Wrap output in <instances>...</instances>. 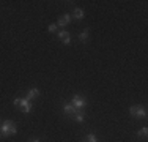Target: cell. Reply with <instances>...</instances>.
<instances>
[{"instance_id":"obj_15","label":"cell","mask_w":148,"mask_h":142,"mask_svg":"<svg viewBox=\"0 0 148 142\" xmlns=\"http://www.w3.org/2000/svg\"><path fill=\"white\" fill-rule=\"evenodd\" d=\"M13 104H14L16 108H19V104H21V98H16L14 101H13Z\"/></svg>"},{"instance_id":"obj_10","label":"cell","mask_w":148,"mask_h":142,"mask_svg":"<svg viewBox=\"0 0 148 142\" xmlns=\"http://www.w3.org/2000/svg\"><path fill=\"white\" fill-rule=\"evenodd\" d=\"M73 16L76 17L77 21L84 19V10H80V8H74V11H73Z\"/></svg>"},{"instance_id":"obj_1","label":"cell","mask_w":148,"mask_h":142,"mask_svg":"<svg viewBox=\"0 0 148 142\" xmlns=\"http://www.w3.org/2000/svg\"><path fill=\"white\" fill-rule=\"evenodd\" d=\"M2 136H5V137H8V136H14V134L17 133V130H16V125L11 122V120H6V122H3L2 123Z\"/></svg>"},{"instance_id":"obj_4","label":"cell","mask_w":148,"mask_h":142,"mask_svg":"<svg viewBox=\"0 0 148 142\" xmlns=\"http://www.w3.org/2000/svg\"><path fill=\"white\" fill-rule=\"evenodd\" d=\"M19 109L22 112H25V114H29L32 111V103H30V99H27V98H21V104H19Z\"/></svg>"},{"instance_id":"obj_12","label":"cell","mask_w":148,"mask_h":142,"mask_svg":"<svg viewBox=\"0 0 148 142\" xmlns=\"http://www.w3.org/2000/svg\"><path fill=\"white\" fill-rule=\"evenodd\" d=\"M88 35H90V33H88V28H87V30H84L82 33L79 35V40L82 41V43H85L87 40H88Z\"/></svg>"},{"instance_id":"obj_7","label":"cell","mask_w":148,"mask_h":142,"mask_svg":"<svg viewBox=\"0 0 148 142\" xmlns=\"http://www.w3.org/2000/svg\"><path fill=\"white\" fill-rule=\"evenodd\" d=\"M76 122H79V123H82L84 120H85V114H84V111L82 109H77L76 111V114H74V117H73Z\"/></svg>"},{"instance_id":"obj_5","label":"cell","mask_w":148,"mask_h":142,"mask_svg":"<svg viewBox=\"0 0 148 142\" xmlns=\"http://www.w3.org/2000/svg\"><path fill=\"white\" fill-rule=\"evenodd\" d=\"M77 109L74 108L71 103H63V112L66 114L68 117H74V114H76Z\"/></svg>"},{"instance_id":"obj_9","label":"cell","mask_w":148,"mask_h":142,"mask_svg":"<svg viewBox=\"0 0 148 142\" xmlns=\"http://www.w3.org/2000/svg\"><path fill=\"white\" fill-rule=\"evenodd\" d=\"M40 97V90L38 88H30L29 93H27V99H35Z\"/></svg>"},{"instance_id":"obj_14","label":"cell","mask_w":148,"mask_h":142,"mask_svg":"<svg viewBox=\"0 0 148 142\" xmlns=\"http://www.w3.org/2000/svg\"><path fill=\"white\" fill-rule=\"evenodd\" d=\"M47 30H49V32H55V30H57V24H51Z\"/></svg>"},{"instance_id":"obj_2","label":"cell","mask_w":148,"mask_h":142,"mask_svg":"<svg viewBox=\"0 0 148 142\" xmlns=\"http://www.w3.org/2000/svg\"><path fill=\"white\" fill-rule=\"evenodd\" d=\"M129 114H131L132 117H136V119H147V109L140 108V106H131Z\"/></svg>"},{"instance_id":"obj_3","label":"cell","mask_w":148,"mask_h":142,"mask_svg":"<svg viewBox=\"0 0 148 142\" xmlns=\"http://www.w3.org/2000/svg\"><path fill=\"white\" fill-rule=\"evenodd\" d=\"M71 104H73L76 109H84V108H85V104H87V101H85V98H82V97H79V95H76V97L73 98Z\"/></svg>"},{"instance_id":"obj_13","label":"cell","mask_w":148,"mask_h":142,"mask_svg":"<svg viewBox=\"0 0 148 142\" xmlns=\"http://www.w3.org/2000/svg\"><path fill=\"white\" fill-rule=\"evenodd\" d=\"M147 134H148V128L143 126V128H140V130H139L137 136H139V137H147Z\"/></svg>"},{"instance_id":"obj_6","label":"cell","mask_w":148,"mask_h":142,"mask_svg":"<svg viewBox=\"0 0 148 142\" xmlns=\"http://www.w3.org/2000/svg\"><path fill=\"white\" fill-rule=\"evenodd\" d=\"M58 38L62 40L63 44H69V43H71V35H69L68 32H65V30L58 32Z\"/></svg>"},{"instance_id":"obj_16","label":"cell","mask_w":148,"mask_h":142,"mask_svg":"<svg viewBox=\"0 0 148 142\" xmlns=\"http://www.w3.org/2000/svg\"><path fill=\"white\" fill-rule=\"evenodd\" d=\"M30 142H40V141H38V139H33V141H30Z\"/></svg>"},{"instance_id":"obj_17","label":"cell","mask_w":148,"mask_h":142,"mask_svg":"<svg viewBox=\"0 0 148 142\" xmlns=\"http://www.w3.org/2000/svg\"><path fill=\"white\" fill-rule=\"evenodd\" d=\"M0 125H2V120H0Z\"/></svg>"},{"instance_id":"obj_8","label":"cell","mask_w":148,"mask_h":142,"mask_svg":"<svg viewBox=\"0 0 148 142\" xmlns=\"http://www.w3.org/2000/svg\"><path fill=\"white\" fill-rule=\"evenodd\" d=\"M68 24H69V14H63V16H60V19L57 22L58 27H65V26H68Z\"/></svg>"},{"instance_id":"obj_11","label":"cell","mask_w":148,"mask_h":142,"mask_svg":"<svg viewBox=\"0 0 148 142\" xmlns=\"http://www.w3.org/2000/svg\"><path fill=\"white\" fill-rule=\"evenodd\" d=\"M82 142H98V137L96 136H95V134H87V136L85 137H84V141Z\"/></svg>"}]
</instances>
